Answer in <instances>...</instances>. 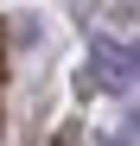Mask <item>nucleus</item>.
I'll return each mask as SVG.
<instances>
[{
    "instance_id": "nucleus-1",
    "label": "nucleus",
    "mask_w": 140,
    "mask_h": 146,
    "mask_svg": "<svg viewBox=\"0 0 140 146\" xmlns=\"http://www.w3.org/2000/svg\"><path fill=\"white\" fill-rule=\"evenodd\" d=\"M89 64H96V83L102 89H127L134 76H140V51H127V44H96V51H89Z\"/></svg>"
},
{
    "instance_id": "nucleus-2",
    "label": "nucleus",
    "mask_w": 140,
    "mask_h": 146,
    "mask_svg": "<svg viewBox=\"0 0 140 146\" xmlns=\"http://www.w3.org/2000/svg\"><path fill=\"white\" fill-rule=\"evenodd\" d=\"M127 133H134V140H140V114H134V121H127Z\"/></svg>"
}]
</instances>
